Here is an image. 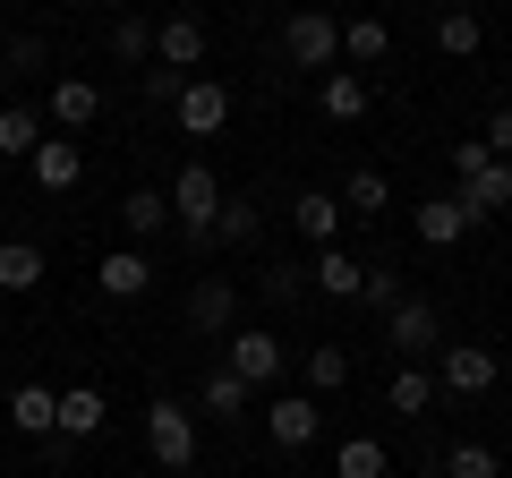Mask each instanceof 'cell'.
<instances>
[{
	"label": "cell",
	"instance_id": "6da1fadb",
	"mask_svg": "<svg viewBox=\"0 0 512 478\" xmlns=\"http://www.w3.org/2000/svg\"><path fill=\"white\" fill-rule=\"evenodd\" d=\"M282 60H291V69H342V18H333V9H291V18H282Z\"/></svg>",
	"mask_w": 512,
	"mask_h": 478
},
{
	"label": "cell",
	"instance_id": "7a4b0ae2",
	"mask_svg": "<svg viewBox=\"0 0 512 478\" xmlns=\"http://www.w3.org/2000/svg\"><path fill=\"white\" fill-rule=\"evenodd\" d=\"M171 197V222L188 231V248H214V214H222V180L205 163H180V180L163 188Z\"/></svg>",
	"mask_w": 512,
	"mask_h": 478
},
{
	"label": "cell",
	"instance_id": "3957f363",
	"mask_svg": "<svg viewBox=\"0 0 512 478\" xmlns=\"http://www.w3.org/2000/svg\"><path fill=\"white\" fill-rule=\"evenodd\" d=\"M197 410L180 402V393H154L146 402V453L163 461V470H188V461H197Z\"/></svg>",
	"mask_w": 512,
	"mask_h": 478
},
{
	"label": "cell",
	"instance_id": "277c9868",
	"mask_svg": "<svg viewBox=\"0 0 512 478\" xmlns=\"http://www.w3.org/2000/svg\"><path fill=\"white\" fill-rule=\"evenodd\" d=\"M495 376H504V359H495L487 342H444V350H436V393H453V402L495 393Z\"/></svg>",
	"mask_w": 512,
	"mask_h": 478
},
{
	"label": "cell",
	"instance_id": "5b68a950",
	"mask_svg": "<svg viewBox=\"0 0 512 478\" xmlns=\"http://www.w3.org/2000/svg\"><path fill=\"white\" fill-rule=\"evenodd\" d=\"M222 368H231L239 385H274V376H282V342L265 325H231V333H222Z\"/></svg>",
	"mask_w": 512,
	"mask_h": 478
},
{
	"label": "cell",
	"instance_id": "8992f818",
	"mask_svg": "<svg viewBox=\"0 0 512 478\" xmlns=\"http://www.w3.org/2000/svg\"><path fill=\"white\" fill-rule=\"evenodd\" d=\"M384 350H393V359H427V350H444L436 308H427V299H402V308L384 316Z\"/></svg>",
	"mask_w": 512,
	"mask_h": 478
},
{
	"label": "cell",
	"instance_id": "52a82bcc",
	"mask_svg": "<svg viewBox=\"0 0 512 478\" xmlns=\"http://www.w3.org/2000/svg\"><path fill=\"white\" fill-rule=\"evenodd\" d=\"M410 222H419L427 248H461V239L478 231V214H470V197H461V188H444V197H419V214H410Z\"/></svg>",
	"mask_w": 512,
	"mask_h": 478
},
{
	"label": "cell",
	"instance_id": "ba28073f",
	"mask_svg": "<svg viewBox=\"0 0 512 478\" xmlns=\"http://www.w3.org/2000/svg\"><path fill=\"white\" fill-rule=\"evenodd\" d=\"M26 171H35L43 197H69V188L86 180V146H77V137H43V146L26 154Z\"/></svg>",
	"mask_w": 512,
	"mask_h": 478
},
{
	"label": "cell",
	"instance_id": "9c48e42d",
	"mask_svg": "<svg viewBox=\"0 0 512 478\" xmlns=\"http://www.w3.org/2000/svg\"><path fill=\"white\" fill-rule=\"evenodd\" d=\"M316 427H325V410H316V393H274V402H265V436H274L282 453H299V444H316Z\"/></svg>",
	"mask_w": 512,
	"mask_h": 478
},
{
	"label": "cell",
	"instance_id": "30bf717a",
	"mask_svg": "<svg viewBox=\"0 0 512 478\" xmlns=\"http://www.w3.org/2000/svg\"><path fill=\"white\" fill-rule=\"evenodd\" d=\"M171 120H180L188 137H214L222 120H231V86H214V77H188L180 103H171Z\"/></svg>",
	"mask_w": 512,
	"mask_h": 478
},
{
	"label": "cell",
	"instance_id": "8fae6325",
	"mask_svg": "<svg viewBox=\"0 0 512 478\" xmlns=\"http://www.w3.org/2000/svg\"><path fill=\"white\" fill-rule=\"evenodd\" d=\"M367 103H376V94H367V77H359V69H325V77H316V111H325L333 129H359Z\"/></svg>",
	"mask_w": 512,
	"mask_h": 478
},
{
	"label": "cell",
	"instance_id": "7c38bea8",
	"mask_svg": "<svg viewBox=\"0 0 512 478\" xmlns=\"http://www.w3.org/2000/svg\"><path fill=\"white\" fill-rule=\"evenodd\" d=\"M94 120H103V86H94V77H52V129L77 137V129H94Z\"/></svg>",
	"mask_w": 512,
	"mask_h": 478
},
{
	"label": "cell",
	"instance_id": "4fadbf2b",
	"mask_svg": "<svg viewBox=\"0 0 512 478\" xmlns=\"http://www.w3.org/2000/svg\"><path fill=\"white\" fill-rule=\"evenodd\" d=\"M231 325H239V291L222 274H205L197 291H188V333H214V342H222Z\"/></svg>",
	"mask_w": 512,
	"mask_h": 478
},
{
	"label": "cell",
	"instance_id": "5bb4252c",
	"mask_svg": "<svg viewBox=\"0 0 512 478\" xmlns=\"http://www.w3.org/2000/svg\"><path fill=\"white\" fill-rule=\"evenodd\" d=\"M94 282H103V299H146L154 291V257L146 248H111V257L94 265Z\"/></svg>",
	"mask_w": 512,
	"mask_h": 478
},
{
	"label": "cell",
	"instance_id": "9a60e30c",
	"mask_svg": "<svg viewBox=\"0 0 512 478\" xmlns=\"http://www.w3.org/2000/svg\"><path fill=\"white\" fill-rule=\"evenodd\" d=\"M291 222L308 248H342V197L333 188H308V197H291Z\"/></svg>",
	"mask_w": 512,
	"mask_h": 478
},
{
	"label": "cell",
	"instance_id": "2e32d148",
	"mask_svg": "<svg viewBox=\"0 0 512 478\" xmlns=\"http://www.w3.org/2000/svg\"><path fill=\"white\" fill-rule=\"evenodd\" d=\"M197 60H205V26L197 18H163V26H154V69H197Z\"/></svg>",
	"mask_w": 512,
	"mask_h": 478
},
{
	"label": "cell",
	"instance_id": "e0dca14e",
	"mask_svg": "<svg viewBox=\"0 0 512 478\" xmlns=\"http://www.w3.org/2000/svg\"><path fill=\"white\" fill-rule=\"evenodd\" d=\"M43 248L35 239H0V299H26V291H43Z\"/></svg>",
	"mask_w": 512,
	"mask_h": 478
},
{
	"label": "cell",
	"instance_id": "ac0fdd59",
	"mask_svg": "<svg viewBox=\"0 0 512 478\" xmlns=\"http://www.w3.org/2000/svg\"><path fill=\"white\" fill-rule=\"evenodd\" d=\"M9 427H18V436H60V393L52 385H18V393H9Z\"/></svg>",
	"mask_w": 512,
	"mask_h": 478
},
{
	"label": "cell",
	"instance_id": "d6986e66",
	"mask_svg": "<svg viewBox=\"0 0 512 478\" xmlns=\"http://www.w3.org/2000/svg\"><path fill=\"white\" fill-rule=\"evenodd\" d=\"M308 282L325 299H359V282H367V265L350 257V248H316V265H308Z\"/></svg>",
	"mask_w": 512,
	"mask_h": 478
},
{
	"label": "cell",
	"instance_id": "ffe728a7",
	"mask_svg": "<svg viewBox=\"0 0 512 478\" xmlns=\"http://www.w3.org/2000/svg\"><path fill=\"white\" fill-rule=\"evenodd\" d=\"M120 231H128V239L171 231V197H163V188H128V197H120Z\"/></svg>",
	"mask_w": 512,
	"mask_h": 478
},
{
	"label": "cell",
	"instance_id": "44dd1931",
	"mask_svg": "<svg viewBox=\"0 0 512 478\" xmlns=\"http://www.w3.org/2000/svg\"><path fill=\"white\" fill-rule=\"evenodd\" d=\"M436 52L478 60V52H487V18H478V9H444V18H436Z\"/></svg>",
	"mask_w": 512,
	"mask_h": 478
},
{
	"label": "cell",
	"instance_id": "7402d4cb",
	"mask_svg": "<svg viewBox=\"0 0 512 478\" xmlns=\"http://www.w3.org/2000/svg\"><path fill=\"white\" fill-rule=\"evenodd\" d=\"M248 402H256V385H239L231 368H214V376L197 385V410H205V419H248Z\"/></svg>",
	"mask_w": 512,
	"mask_h": 478
},
{
	"label": "cell",
	"instance_id": "603a6c76",
	"mask_svg": "<svg viewBox=\"0 0 512 478\" xmlns=\"http://www.w3.org/2000/svg\"><path fill=\"white\" fill-rule=\"evenodd\" d=\"M43 111H26V103H0V154H9V163H26V154L43 146Z\"/></svg>",
	"mask_w": 512,
	"mask_h": 478
},
{
	"label": "cell",
	"instance_id": "cb8c5ba5",
	"mask_svg": "<svg viewBox=\"0 0 512 478\" xmlns=\"http://www.w3.org/2000/svg\"><path fill=\"white\" fill-rule=\"evenodd\" d=\"M299 376H308V393L325 402V393H342V385H350V350H342V342H316L308 359H299Z\"/></svg>",
	"mask_w": 512,
	"mask_h": 478
},
{
	"label": "cell",
	"instance_id": "d4e9b609",
	"mask_svg": "<svg viewBox=\"0 0 512 478\" xmlns=\"http://www.w3.org/2000/svg\"><path fill=\"white\" fill-rule=\"evenodd\" d=\"M103 393H94V385H69V393H60V436H69V444H86L94 436V427H103Z\"/></svg>",
	"mask_w": 512,
	"mask_h": 478
},
{
	"label": "cell",
	"instance_id": "484cf974",
	"mask_svg": "<svg viewBox=\"0 0 512 478\" xmlns=\"http://www.w3.org/2000/svg\"><path fill=\"white\" fill-rule=\"evenodd\" d=\"M256 231H265L256 197H222V214H214V248H256Z\"/></svg>",
	"mask_w": 512,
	"mask_h": 478
},
{
	"label": "cell",
	"instance_id": "4316f807",
	"mask_svg": "<svg viewBox=\"0 0 512 478\" xmlns=\"http://www.w3.org/2000/svg\"><path fill=\"white\" fill-rule=\"evenodd\" d=\"M461 197H470V214H478V222L504 214V205H512V163H487L478 180H461Z\"/></svg>",
	"mask_w": 512,
	"mask_h": 478
},
{
	"label": "cell",
	"instance_id": "83f0119b",
	"mask_svg": "<svg viewBox=\"0 0 512 478\" xmlns=\"http://www.w3.org/2000/svg\"><path fill=\"white\" fill-rule=\"evenodd\" d=\"M384 470H393V453H384L376 436H350L342 453H333V478H384Z\"/></svg>",
	"mask_w": 512,
	"mask_h": 478
},
{
	"label": "cell",
	"instance_id": "f1b7e54d",
	"mask_svg": "<svg viewBox=\"0 0 512 478\" xmlns=\"http://www.w3.org/2000/svg\"><path fill=\"white\" fill-rule=\"evenodd\" d=\"M384 52H393V35H384V18H350V26H342V60H359V69H376Z\"/></svg>",
	"mask_w": 512,
	"mask_h": 478
},
{
	"label": "cell",
	"instance_id": "f546056e",
	"mask_svg": "<svg viewBox=\"0 0 512 478\" xmlns=\"http://www.w3.org/2000/svg\"><path fill=\"white\" fill-rule=\"evenodd\" d=\"M384 402L402 410V419H419V410L436 402V376H427V368H393V385H384Z\"/></svg>",
	"mask_w": 512,
	"mask_h": 478
},
{
	"label": "cell",
	"instance_id": "4dcf8cb0",
	"mask_svg": "<svg viewBox=\"0 0 512 478\" xmlns=\"http://www.w3.org/2000/svg\"><path fill=\"white\" fill-rule=\"evenodd\" d=\"M384 205H393V180L384 171H350L342 180V214H384Z\"/></svg>",
	"mask_w": 512,
	"mask_h": 478
},
{
	"label": "cell",
	"instance_id": "1f68e13d",
	"mask_svg": "<svg viewBox=\"0 0 512 478\" xmlns=\"http://www.w3.org/2000/svg\"><path fill=\"white\" fill-rule=\"evenodd\" d=\"M111 60H154V18H111Z\"/></svg>",
	"mask_w": 512,
	"mask_h": 478
},
{
	"label": "cell",
	"instance_id": "d6a6232c",
	"mask_svg": "<svg viewBox=\"0 0 512 478\" xmlns=\"http://www.w3.org/2000/svg\"><path fill=\"white\" fill-rule=\"evenodd\" d=\"M402 274H393V265H367V282H359V308H376V316H393V308H402Z\"/></svg>",
	"mask_w": 512,
	"mask_h": 478
},
{
	"label": "cell",
	"instance_id": "836d02e7",
	"mask_svg": "<svg viewBox=\"0 0 512 478\" xmlns=\"http://www.w3.org/2000/svg\"><path fill=\"white\" fill-rule=\"evenodd\" d=\"M444 470H453V478H495L504 461H495L487 444H453V453H444Z\"/></svg>",
	"mask_w": 512,
	"mask_h": 478
},
{
	"label": "cell",
	"instance_id": "e575fe53",
	"mask_svg": "<svg viewBox=\"0 0 512 478\" xmlns=\"http://www.w3.org/2000/svg\"><path fill=\"white\" fill-rule=\"evenodd\" d=\"M487 163H495V146H487V137H453V180H478Z\"/></svg>",
	"mask_w": 512,
	"mask_h": 478
},
{
	"label": "cell",
	"instance_id": "d590c367",
	"mask_svg": "<svg viewBox=\"0 0 512 478\" xmlns=\"http://www.w3.org/2000/svg\"><path fill=\"white\" fill-rule=\"evenodd\" d=\"M308 291V265H265V299H299Z\"/></svg>",
	"mask_w": 512,
	"mask_h": 478
},
{
	"label": "cell",
	"instance_id": "8d00e7d4",
	"mask_svg": "<svg viewBox=\"0 0 512 478\" xmlns=\"http://www.w3.org/2000/svg\"><path fill=\"white\" fill-rule=\"evenodd\" d=\"M180 86H188L180 69H146V94H154V103H180Z\"/></svg>",
	"mask_w": 512,
	"mask_h": 478
},
{
	"label": "cell",
	"instance_id": "74e56055",
	"mask_svg": "<svg viewBox=\"0 0 512 478\" xmlns=\"http://www.w3.org/2000/svg\"><path fill=\"white\" fill-rule=\"evenodd\" d=\"M487 146H495V163H512V103L487 120Z\"/></svg>",
	"mask_w": 512,
	"mask_h": 478
},
{
	"label": "cell",
	"instance_id": "f35d334b",
	"mask_svg": "<svg viewBox=\"0 0 512 478\" xmlns=\"http://www.w3.org/2000/svg\"><path fill=\"white\" fill-rule=\"evenodd\" d=\"M0 333H9V299H0Z\"/></svg>",
	"mask_w": 512,
	"mask_h": 478
},
{
	"label": "cell",
	"instance_id": "ab89813d",
	"mask_svg": "<svg viewBox=\"0 0 512 478\" xmlns=\"http://www.w3.org/2000/svg\"><path fill=\"white\" fill-rule=\"evenodd\" d=\"M495 478H512V470H495Z\"/></svg>",
	"mask_w": 512,
	"mask_h": 478
}]
</instances>
